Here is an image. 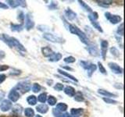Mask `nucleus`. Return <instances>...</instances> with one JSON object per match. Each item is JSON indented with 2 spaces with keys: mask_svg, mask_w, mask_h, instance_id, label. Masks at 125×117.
Instances as JSON below:
<instances>
[{
  "mask_svg": "<svg viewBox=\"0 0 125 117\" xmlns=\"http://www.w3.org/2000/svg\"><path fill=\"white\" fill-rule=\"evenodd\" d=\"M64 88V86L62 84H60V83H57L56 84V85L54 86V89L56 90V91H62V89Z\"/></svg>",
  "mask_w": 125,
  "mask_h": 117,
  "instance_id": "4c0bfd02",
  "label": "nucleus"
},
{
  "mask_svg": "<svg viewBox=\"0 0 125 117\" xmlns=\"http://www.w3.org/2000/svg\"><path fill=\"white\" fill-rule=\"evenodd\" d=\"M36 110L42 113V114H45L49 110V106L45 104H42V105H38V106L36 107Z\"/></svg>",
  "mask_w": 125,
  "mask_h": 117,
  "instance_id": "4468645a",
  "label": "nucleus"
},
{
  "mask_svg": "<svg viewBox=\"0 0 125 117\" xmlns=\"http://www.w3.org/2000/svg\"><path fill=\"white\" fill-rule=\"evenodd\" d=\"M27 101L31 105H35L37 103V98L34 95H30L29 97H27Z\"/></svg>",
  "mask_w": 125,
  "mask_h": 117,
  "instance_id": "5701e85b",
  "label": "nucleus"
},
{
  "mask_svg": "<svg viewBox=\"0 0 125 117\" xmlns=\"http://www.w3.org/2000/svg\"><path fill=\"white\" fill-rule=\"evenodd\" d=\"M69 30L70 31V33H72L73 34H76L77 36H78V38H80V40L82 43H84L85 45H89V39L86 36V34L81 31V30H80L78 27L74 25V24H70L69 25Z\"/></svg>",
  "mask_w": 125,
  "mask_h": 117,
  "instance_id": "f03ea898",
  "label": "nucleus"
},
{
  "mask_svg": "<svg viewBox=\"0 0 125 117\" xmlns=\"http://www.w3.org/2000/svg\"><path fill=\"white\" fill-rule=\"evenodd\" d=\"M65 13H66V17H67L68 20H74V19L76 18L77 14L74 13L73 10H70V9H67V10H66L65 11Z\"/></svg>",
  "mask_w": 125,
  "mask_h": 117,
  "instance_id": "aec40b11",
  "label": "nucleus"
},
{
  "mask_svg": "<svg viewBox=\"0 0 125 117\" xmlns=\"http://www.w3.org/2000/svg\"><path fill=\"white\" fill-rule=\"evenodd\" d=\"M75 61H76V58L73 56H68L64 58V62H66V63H73Z\"/></svg>",
  "mask_w": 125,
  "mask_h": 117,
  "instance_id": "c9c22d12",
  "label": "nucleus"
},
{
  "mask_svg": "<svg viewBox=\"0 0 125 117\" xmlns=\"http://www.w3.org/2000/svg\"><path fill=\"white\" fill-rule=\"evenodd\" d=\"M41 86H40V84H37V83H35V84H33V87H32V91L34 92V93H38V92H39L41 91Z\"/></svg>",
  "mask_w": 125,
  "mask_h": 117,
  "instance_id": "72a5a7b5",
  "label": "nucleus"
},
{
  "mask_svg": "<svg viewBox=\"0 0 125 117\" xmlns=\"http://www.w3.org/2000/svg\"><path fill=\"white\" fill-rule=\"evenodd\" d=\"M62 58V55L59 52H53L50 57H49V60L50 62H58Z\"/></svg>",
  "mask_w": 125,
  "mask_h": 117,
  "instance_id": "dca6fc26",
  "label": "nucleus"
},
{
  "mask_svg": "<svg viewBox=\"0 0 125 117\" xmlns=\"http://www.w3.org/2000/svg\"><path fill=\"white\" fill-rule=\"evenodd\" d=\"M98 93L100 94V95H103V96L108 97V98H111V97L116 98L117 97V95H116V94H113V93L107 91H105V90H103V89L98 90Z\"/></svg>",
  "mask_w": 125,
  "mask_h": 117,
  "instance_id": "2eb2a0df",
  "label": "nucleus"
},
{
  "mask_svg": "<svg viewBox=\"0 0 125 117\" xmlns=\"http://www.w3.org/2000/svg\"><path fill=\"white\" fill-rule=\"evenodd\" d=\"M88 51L89 52L90 55L93 56H98L99 55V50H98L97 47L95 45H89L88 48Z\"/></svg>",
  "mask_w": 125,
  "mask_h": 117,
  "instance_id": "ddd939ff",
  "label": "nucleus"
},
{
  "mask_svg": "<svg viewBox=\"0 0 125 117\" xmlns=\"http://www.w3.org/2000/svg\"><path fill=\"white\" fill-rule=\"evenodd\" d=\"M31 88V84L30 82L27 80H24V81L19 82L14 89L17 90V91H19L21 94H25L30 91Z\"/></svg>",
  "mask_w": 125,
  "mask_h": 117,
  "instance_id": "7ed1b4c3",
  "label": "nucleus"
},
{
  "mask_svg": "<svg viewBox=\"0 0 125 117\" xmlns=\"http://www.w3.org/2000/svg\"><path fill=\"white\" fill-rule=\"evenodd\" d=\"M42 52L45 57H50L52 55L53 51L49 47H43L42 49Z\"/></svg>",
  "mask_w": 125,
  "mask_h": 117,
  "instance_id": "a211bd4d",
  "label": "nucleus"
},
{
  "mask_svg": "<svg viewBox=\"0 0 125 117\" xmlns=\"http://www.w3.org/2000/svg\"><path fill=\"white\" fill-rule=\"evenodd\" d=\"M38 100L42 103H45L47 101V95L46 93H42L38 95Z\"/></svg>",
  "mask_w": 125,
  "mask_h": 117,
  "instance_id": "c756f323",
  "label": "nucleus"
},
{
  "mask_svg": "<svg viewBox=\"0 0 125 117\" xmlns=\"http://www.w3.org/2000/svg\"><path fill=\"white\" fill-rule=\"evenodd\" d=\"M21 73V71L19 69H13L12 70V72L10 73V75H19V74Z\"/></svg>",
  "mask_w": 125,
  "mask_h": 117,
  "instance_id": "a19ab883",
  "label": "nucleus"
},
{
  "mask_svg": "<svg viewBox=\"0 0 125 117\" xmlns=\"http://www.w3.org/2000/svg\"><path fill=\"white\" fill-rule=\"evenodd\" d=\"M64 117H72V116L69 113H66V114H64Z\"/></svg>",
  "mask_w": 125,
  "mask_h": 117,
  "instance_id": "49530a36",
  "label": "nucleus"
},
{
  "mask_svg": "<svg viewBox=\"0 0 125 117\" xmlns=\"http://www.w3.org/2000/svg\"><path fill=\"white\" fill-rule=\"evenodd\" d=\"M109 43L105 40L101 41V56L103 57V59H105V56H106L107 50H108Z\"/></svg>",
  "mask_w": 125,
  "mask_h": 117,
  "instance_id": "1a4fd4ad",
  "label": "nucleus"
},
{
  "mask_svg": "<svg viewBox=\"0 0 125 117\" xmlns=\"http://www.w3.org/2000/svg\"><path fill=\"white\" fill-rule=\"evenodd\" d=\"M12 108V103L10 100L5 99L0 103V109L2 112H7Z\"/></svg>",
  "mask_w": 125,
  "mask_h": 117,
  "instance_id": "9d476101",
  "label": "nucleus"
},
{
  "mask_svg": "<svg viewBox=\"0 0 125 117\" xmlns=\"http://www.w3.org/2000/svg\"><path fill=\"white\" fill-rule=\"evenodd\" d=\"M43 38H44L45 40L53 42V43H63L64 42L63 38L56 36V35H54L52 34H50V33H45L44 34H43Z\"/></svg>",
  "mask_w": 125,
  "mask_h": 117,
  "instance_id": "20e7f679",
  "label": "nucleus"
},
{
  "mask_svg": "<svg viewBox=\"0 0 125 117\" xmlns=\"http://www.w3.org/2000/svg\"><path fill=\"white\" fill-rule=\"evenodd\" d=\"M24 115L27 117H33L34 116V111L31 108H27L24 110Z\"/></svg>",
  "mask_w": 125,
  "mask_h": 117,
  "instance_id": "bb28decb",
  "label": "nucleus"
},
{
  "mask_svg": "<svg viewBox=\"0 0 125 117\" xmlns=\"http://www.w3.org/2000/svg\"><path fill=\"white\" fill-rule=\"evenodd\" d=\"M124 24L121 23V24L117 27V30H116V33L118 35H120V36H123L124 35Z\"/></svg>",
  "mask_w": 125,
  "mask_h": 117,
  "instance_id": "e433bc0d",
  "label": "nucleus"
},
{
  "mask_svg": "<svg viewBox=\"0 0 125 117\" xmlns=\"http://www.w3.org/2000/svg\"><path fill=\"white\" fill-rule=\"evenodd\" d=\"M108 66L113 71V73H114L116 74H121L123 73L122 68H121L118 64L115 63V62H109Z\"/></svg>",
  "mask_w": 125,
  "mask_h": 117,
  "instance_id": "6e6552de",
  "label": "nucleus"
},
{
  "mask_svg": "<svg viewBox=\"0 0 125 117\" xmlns=\"http://www.w3.org/2000/svg\"><path fill=\"white\" fill-rule=\"evenodd\" d=\"M56 109L61 112H65V111H66V109H67V105H66L65 103H59L56 105Z\"/></svg>",
  "mask_w": 125,
  "mask_h": 117,
  "instance_id": "b1692460",
  "label": "nucleus"
},
{
  "mask_svg": "<svg viewBox=\"0 0 125 117\" xmlns=\"http://www.w3.org/2000/svg\"><path fill=\"white\" fill-rule=\"evenodd\" d=\"M9 68H10V66H7V65H1V66H0V72L5 71V70L8 69Z\"/></svg>",
  "mask_w": 125,
  "mask_h": 117,
  "instance_id": "79ce46f5",
  "label": "nucleus"
},
{
  "mask_svg": "<svg viewBox=\"0 0 125 117\" xmlns=\"http://www.w3.org/2000/svg\"><path fill=\"white\" fill-rule=\"evenodd\" d=\"M57 71L59 72V73H60L61 75L65 76V77H68L69 79L72 80L74 81V82H77V78H75L73 75H71V74H70V73H68L65 72L64 70H62V69H58Z\"/></svg>",
  "mask_w": 125,
  "mask_h": 117,
  "instance_id": "6ab92c4d",
  "label": "nucleus"
},
{
  "mask_svg": "<svg viewBox=\"0 0 125 117\" xmlns=\"http://www.w3.org/2000/svg\"><path fill=\"white\" fill-rule=\"evenodd\" d=\"M52 114L55 117H64V114H62L61 112H59L56 108L52 109Z\"/></svg>",
  "mask_w": 125,
  "mask_h": 117,
  "instance_id": "f704fd0d",
  "label": "nucleus"
},
{
  "mask_svg": "<svg viewBox=\"0 0 125 117\" xmlns=\"http://www.w3.org/2000/svg\"><path fill=\"white\" fill-rule=\"evenodd\" d=\"M98 66H99V71H100L102 73H103V74H107V73H106V70H105V67H104V66H103V64H102L100 62H98Z\"/></svg>",
  "mask_w": 125,
  "mask_h": 117,
  "instance_id": "ea45409f",
  "label": "nucleus"
},
{
  "mask_svg": "<svg viewBox=\"0 0 125 117\" xmlns=\"http://www.w3.org/2000/svg\"><path fill=\"white\" fill-rule=\"evenodd\" d=\"M6 2L12 8H16L18 6H26V2L22 0H8Z\"/></svg>",
  "mask_w": 125,
  "mask_h": 117,
  "instance_id": "0eeeda50",
  "label": "nucleus"
},
{
  "mask_svg": "<svg viewBox=\"0 0 125 117\" xmlns=\"http://www.w3.org/2000/svg\"><path fill=\"white\" fill-rule=\"evenodd\" d=\"M84 110L83 108H71L70 110V115L73 117H80L82 114H83Z\"/></svg>",
  "mask_w": 125,
  "mask_h": 117,
  "instance_id": "f8f14e48",
  "label": "nucleus"
},
{
  "mask_svg": "<svg viewBox=\"0 0 125 117\" xmlns=\"http://www.w3.org/2000/svg\"><path fill=\"white\" fill-rule=\"evenodd\" d=\"M103 100L105 101V103H108V104H113V105H116L118 103V101H116V100H113L109 98H103Z\"/></svg>",
  "mask_w": 125,
  "mask_h": 117,
  "instance_id": "473e14b6",
  "label": "nucleus"
},
{
  "mask_svg": "<svg viewBox=\"0 0 125 117\" xmlns=\"http://www.w3.org/2000/svg\"><path fill=\"white\" fill-rule=\"evenodd\" d=\"M47 101H48L49 105H51V106H53V105H55L56 104V102H57L56 98H55L54 96H52V95L49 96V98H48V99H47Z\"/></svg>",
  "mask_w": 125,
  "mask_h": 117,
  "instance_id": "cd10ccee",
  "label": "nucleus"
},
{
  "mask_svg": "<svg viewBox=\"0 0 125 117\" xmlns=\"http://www.w3.org/2000/svg\"><path fill=\"white\" fill-rule=\"evenodd\" d=\"M110 52L112 53L113 56H114L115 57H119V56H120L119 50L117 49L116 47H112V48L110 49Z\"/></svg>",
  "mask_w": 125,
  "mask_h": 117,
  "instance_id": "2f4dec72",
  "label": "nucleus"
},
{
  "mask_svg": "<svg viewBox=\"0 0 125 117\" xmlns=\"http://www.w3.org/2000/svg\"><path fill=\"white\" fill-rule=\"evenodd\" d=\"M62 68H64L66 69H68V70H72V68L68 67V66H62Z\"/></svg>",
  "mask_w": 125,
  "mask_h": 117,
  "instance_id": "a18cd8bd",
  "label": "nucleus"
},
{
  "mask_svg": "<svg viewBox=\"0 0 125 117\" xmlns=\"http://www.w3.org/2000/svg\"><path fill=\"white\" fill-rule=\"evenodd\" d=\"M6 78V76L5 74H0V84H2V82L5 81Z\"/></svg>",
  "mask_w": 125,
  "mask_h": 117,
  "instance_id": "37998d69",
  "label": "nucleus"
},
{
  "mask_svg": "<svg viewBox=\"0 0 125 117\" xmlns=\"http://www.w3.org/2000/svg\"><path fill=\"white\" fill-rule=\"evenodd\" d=\"M80 64L84 69H88L90 64H91V62H86V61H80Z\"/></svg>",
  "mask_w": 125,
  "mask_h": 117,
  "instance_id": "58836bf2",
  "label": "nucleus"
},
{
  "mask_svg": "<svg viewBox=\"0 0 125 117\" xmlns=\"http://www.w3.org/2000/svg\"><path fill=\"white\" fill-rule=\"evenodd\" d=\"M105 17L107 20H109V22H110L112 24H116V23H118L119 22H120L121 20H122V18H121L120 16H118V15H112L110 13H109V12H107V13H105Z\"/></svg>",
  "mask_w": 125,
  "mask_h": 117,
  "instance_id": "39448f33",
  "label": "nucleus"
},
{
  "mask_svg": "<svg viewBox=\"0 0 125 117\" xmlns=\"http://www.w3.org/2000/svg\"><path fill=\"white\" fill-rule=\"evenodd\" d=\"M64 92L66 95H67L68 96H70V97H73L74 95H75V89L73 88L70 87V86H67V87H66L65 89H64Z\"/></svg>",
  "mask_w": 125,
  "mask_h": 117,
  "instance_id": "412c9836",
  "label": "nucleus"
},
{
  "mask_svg": "<svg viewBox=\"0 0 125 117\" xmlns=\"http://www.w3.org/2000/svg\"><path fill=\"white\" fill-rule=\"evenodd\" d=\"M10 28H11V30H13V31L20 32V31H21L23 29V24H11Z\"/></svg>",
  "mask_w": 125,
  "mask_h": 117,
  "instance_id": "393cba45",
  "label": "nucleus"
},
{
  "mask_svg": "<svg viewBox=\"0 0 125 117\" xmlns=\"http://www.w3.org/2000/svg\"><path fill=\"white\" fill-rule=\"evenodd\" d=\"M0 39H1L4 43H6L8 46L10 47V48H13V47H15V48H17L20 51H23V52L26 51L23 45L15 38L10 37L6 34H0Z\"/></svg>",
  "mask_w": 125,
  "mask_h": 117,
  "instance_id": "f257e3e1",
  "label": "nucleus"
},
{
  "mask_svg": "<svg viewBox=\"0 0 125 117\" xmlns=\"http://www.w3.org/2000/svg\"><path fill=\"white\" fill-rule=\"evenodd\" d=\"M0 8H2V9H4V10H7L8 8H9V6H8L7 5H6V4H4V3L0 2Z\"/></svg>",
  "mask_w": 125,
  "mask_h": 117,
  "instance_id": "c03bdc74",
  "label": "nucleus"
},
{
  "mask_svg": "<svg viewBox=\"0 0 125 117\" xmlns=\"http://www.w3.org/2000/svg\"><path fill=\"white\" fill-rule=\"evenodd\" d=\"M25 27L27 30H30L31 29H32L34 26V22L33 20V18L31 17V15L30 13H27L25 17Z\"/></svg>",
  "mask_w": 125,
  "mask_h": 117,
  "instance_id": "423d86ee",
  "label": "nucleus"
},
{
  "mask_svg": "<svg viewBox=\"0 0 125 117\" xmlns=\"http://www.w3.org/2000/svg\"><path fill=\"white\" fill-rule=\"evenodd\" d=\"M97 2H99V5L103 7H108L109 6H110L113 3L112 1H105V0H101V1H97Z\"/></svg>",
  "mask_w": 125,
  "mask_h": 117,
  "instance_id": "c85d7f7f",
  "label": "nucleus"
},
{
  "mask_svg": "<svg viewBox=\"0 0 125 117\" xmlns=\"http://www.w3.org/2000/svg\"><path fill=\"white\" fill-rule=\"evenodd\" d=\"M74 100L77 101H79V102H81V101H83L84 100V98L83 96V95H82V93L78 91L77 93H75V95H74Z\"/></svg>",
  "mask_w": 125,
  "mask_h": 117,
  "instance_id": "a878e982",
  "label": "nucleus"
},
{
  "mask_svg": "<svg viewBox=\"0 0 125 117\" xmlns=\"http://www.w3.org/2000/svg\"><path fill=\"white\" fill-rule=\"evenodd\" d=\"M88 18H89V20H90V21H91L92 26L94 27V28H95L96 30H98L99 31H100L101 33H103V29H102V27L99 25V23H98L96 20H93L90 15L88 16Z\"/></svg>",
  "mask_w": 125,
  "mask_h": 117,
  "instance_id": "f3484780",
  "label": "nucleus"
},
{
  "mask_svg": "<svg viewBox=\"0 0 125 117\" xmlns=\"http://www.w3.org/2000/svg\"><path fill=\"white\" fill-rule=\"evenodd\" d=\"M96 69H97V66H96L95 64H93V63H91V64H90L89 67H88V69H87V71H88V72H87L88 76L89 77H91L92 75V73L95 71Z\"/></svg>",
  "mask_w": 125,
  "mask_h": 117,
  "instance_id": "4be33fe9",
  "label": "nucleus"
},
{
  "mask_svg": "<svg viewBox=\"0 0 125 117\" xmlns=\"http://www.w3.org/2000/svg\"><path fill=\"white\" fill-rule=\"evenodd\" d=\"M78 2L80 3V5H81L82 7H84V10H85L86 11H88V12H90V13H92V8L90 7V6H88L84 1H78Z\"/></svg>",
  "mask_w": 125,
  "mask_h": 117,
  "instance_id": "7c9ffc66",
  "label": "nucleus"
},
{
  "mask_svg": "<svg viewBox=\"0 0 125 117\" xmlns=\"http://www.w3.org/2000/svg\"><path fill=\"white\" fill-rule=\"evenodd\" d=\"M8 97H9V99L10 101L16 102V101H17L18 99L20 98V94L17 90L13 89L10 91L9 95H8Z\"/></svg>",
  "mask_w": 125,
  "mask_h": 117,
  "instance_id": "9b49d317",
  "label": "nucleus"
},
{
  "mask_svg": "<svg viewBox=\"0 0 125 117\" xmlns=\"http://www.w3.org/2000/svg\"><path fill=\"white\" fill-rule=\"evenodd\" d=\"M35 117H42V116H40V115H37Z\"/></svg>",
  "mask_w": 125,
  "mask_h": 117,
  "instance_id": "de8ad7c7",
  "label": "nucleus"
}]
</instances>
